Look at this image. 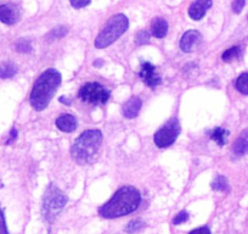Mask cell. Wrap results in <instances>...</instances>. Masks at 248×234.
I'll use <instances>...</instances> for the list:
<instances>
[{
  "instance_id": "7402d4cb",
  "label": "cell",
  "mask_w": 248,
  "mask_h": 234,
  "mask_svg": "<svg viewBox=\"0 0 248 234\" xmlns=\"http://www.w3.org/2000/svg\"><path fill=\"white\" fill-rule=\"evenodd\" d=\"M67 28L60 26V27L54 28V30L47 34V38H49V39H60V38L65 37V35L67 34Z\"/></svg>"
},
{
  "instance_id": "d4e9b609",
  "label": "cell",
  "mask_w": 248,
  "mask_h": 234,
  "mask_svg": "<svg viewBox=\"0 0 248 234\" xmlns=\"http://www.w3.org/2000/svg\"><path fill=\"white\" fill-rule=\"evenodd\" d=\"M187 219H189V214H187L186 211H181V212H179L175 217H174L173 224H181V223H184V222L187 221Z\"/></svg>"
},
{
  "instance_id": "30bf717a",
  "label": "cell",
  "mask_w": 248,
  "mask_h": 234,
  "mask_svg": "<svg viewBox=\"0 0 248 234\" xmlns=\"http://www.w3.org/2000/svg\"><path fill=\"white\" fill-rule=\"evenodd\" d=\"M212 5H213L212 0H195L189 8V16L195 21L202 20Z\"/></svg>"
},
{
  "instance_id": "8992f818",
  "label": "cell",
  "mask_w": 248,
  "mask_h": 234,
  "mask_svg": "<svg viewBox=\"0 0 248 234\" xmlns=\"http://www.w3.org/2000/svg\"><path fill=\"white\" fill-rule=\"evenodd\" d=\"M79 98L83 101L92 105L106 104L109 99V92L96 82L87 83L79 90Z\"/></svg>"
},
{
  "instance_id": "1f68e13d",
  "label": "cell",
  "mask_w": 248,
  "mask_h": 234,
  "mask_svg": "<svg viewBox=\"0 0 248 234\" xmlns=\"http://www.w3.org/2000/svg\"><path fill=\"white\" fill-rule=\"evenodd\" d=\"M102 64H104V63H102V60H97V61H94V66H95V67H100V66H101Z\"/></svg>"
},
{
  "instance_id": "8fae6325",
  "label": "cell",
  "mask_w": 248,
  "mask_h": 234,
  "mask_svg": "<svg viewBox=\"0 0 248 234\" xmlns=\"http://www.w3.org/2000/svg\"><path fill=\"white\" fill-rule=\"evenodd\" d=\"M77 126H78L77 118H76L73 115L66 114L57 117L56 127L59 128L60 131H62V132H65V133L73 132V131H76Z\"/></svg>"
},
{
  "instance_id": "ffe728a7",
  "label": "cell",
  "mask_w": 248,
  "mask_h": 234,
  "mask_svg": "<svg viewBox=\"0 0 248 234\" xmlns=\"http://www.w3.org/2000/svg\"><path fill=\"white\" fill-rule=\"evenodd\" d=\"M240 54H241V48L240 47H232V48H230V49H228L224 51L221 59H223V61H225V63H229V61L233 60V59H236V57L240 56Z\"/></svg>"
},
{
  "instance_id": "9c48e42d",
  "label": "cell",
  "mask_w": 248,
  "mask_h": 234,
  "mask_svg": "<svg viewBox=\"0 0 248 234\" xmlns=\"http://www.w3.org/2000/svg\"><path fill=\"white\" fill-rule=\"evenodd\" d=\"M201 39V33H200L199 31H187V32L184 33V35L180 39V49L185 52L194 51L197 48V45L200 44Z\"/></svg>"
},
{
  "instance_id": "7a4b0ae2",
  "label": "cell",
  "mask_w": 248,
  "mask_h": 234,
  "mask_svg": "<svg viewBox=\"0 0 248 234\" xmlns=\"http://www.w3.org/2000/svg\"><path fill=\"white\" fill-rule=\"evenodd\" d=\"M61 83V75L55 68H49L35 81L31 93V105L37 111H43L54 98Z\"/></svg>"
},
{
  "instance_id": "4fadbf2b",
  "label": "cell",
  "mask_w": 248,
  "mask_h": 234,
  "mask_svg": "<svg viewBox=\"0 0 248 234\" xmlns=\"http://www.w3.org/2000/svg\"><path fill=\"white\" fill-rule=\"evenodd\" d=\"M0 21L5 25H14L17 22V9L13 5H0Z\"/></svg>"
},
{
  "instance_id": "7c38bea8",
  "label": "cell",
  "mask_w": 248,
  "mask_h": 234,
  "mask_svg": "<svg viewBox=\"0 0 248 234\" xmlns=\"http://www.w3.org/2000/svg\"><path fill=\"white\" fill-rule=\"evenodd\" d=\"M141 99L138 97H133L123 105V115L127 118H135L141 110Z\"/></svg>"
},
{
  "instance_id": "4dcf8cb0",
  "label": "cell",
  "mask_w": 248,
  "mask_h": 234,
  "mask_svg": "<svg viewBox=\"0 0 248 234\" xmlns=\"http://www.w3.org/2000/svg\"><path fill=\"white\" fill-rule=\"evenodd\" d=\"M60 101H61L62 104H67V105H70V104H71V100L66 99L65 97H61V98H60Z\"/></svg>"
},
{
  "instance_id": "5b68a950",
  "label": "cell",
  "mask_w": 248,
  "mask_h": 234,
  "mask_svg": "<svg viewBox=\"0 0 248 234\" xmlns=\"http://www.w3.org/2000/svg\"><path fill=\"white\" fill-rule=\"evenodd\" d=\"M66 204H67V197L65 193L55 184L47 185L43 198V216L49 223H52Z\"/></svg>"
},
{
  "instance_id": "4316f807",
  "label": "cell",
  "mask_w": 248,
  "mask_h": 234,
  "mask_svg": "<svg viewBox=\"0 0 248 234\" xmlns=\"http://www.w3.org/2000/svg\"><path fill=\"white\" fill-rule=\"evenodd\" d=\"M90 1H92V0H70L71 5H72L75 9L85 8V6L89 5Z\"/></svg>"
},
{
  "instance_id": "ac0fdd59",
  "label": "cell",
  "mask_w": 248,
  "mask_h": 234,
  "mask_svg": "<svg viewBox=\"0 0 248 234\" xmlns=\"http://www.w3.org/2000/svg\"><path fill=\"white\" fill-rule=\"evenodd\" d=\"M236 89L243 95H248V73H242L236 81Z\"/></svg>"
},
{
  "instance_id": "5bb4252c",
  "label": "cell",
  "mask_w": 248,
  "mask_h": 234,
  "mask_svg": "<svg viewBox=\"0 0 248 234\" xmlns=\"http://www.w3.org/2000/svg\"><path fill=\"white\" fill-rule=\"evenodd\" d=\"M151 32L154 37L156 38H163L166 37L167 32H168V23L164 18H155L151 26Z\"/></svg>"
},
{
  "instance_id": "44dd1931",
  "label": "cell",
  "mask_w": 248,
  "mask_h": 234,
  "mask_svg": "<svg viewBox=\"0 0 248 234\" xmlns=\"http://www.w3.org/2000/svg\"><path fill=\"white\" fill-rule=\"evenodd\" d=\"M144 226L145 223L141 221V219H134V221H130L129 223H128V226L125 227V232L129 234L138 233V232H140L142 228H144Z\"/></svg>"
},
{
  "instance_id": "603a6c76",
  "label": "cell",
  "mask_w": 248,
  "mask_h": 234,
  "mask_svg": "<svg viewBox=\"0 0 248 234\" xmlns=\"http://www.w3.org/2000/svg\"><path fill=\"white\" fill-rule=\"evenodd\" d=\"M16 50L18 52H23V54H27V52L32 51V45H31V42L27 39H20L15 45Z\"/></svg>"
},
{
  "instance_id": "f1b7e54d",
  "label": "cell",
  "mask_w": 248,
  "mask_h": 234,
  "mask_svg": "<svg viewBox=\"0 0 248 234\" xmlns=\"http://www.w3.org/2000/svg\"><path fill=\"white\" fill-rule=\"evenodd\" d=\"M189 234H212L208 227H201V228H196L194 231L190 232Z\"/></svg>"
},
{
  "instance_id": "277c9868",
  "label": "cell",
  "mask_w": 248,
  "mask_h": 234,
  "mask_svg": "<svg viewBox=\"0 0 248 234\" xmlns=\"http://www.w3.org/2000/svg\"><path fill=\"white\" fill-rule=\"evenodd\" d=\"M128 27H129V21H128L127 16L123 14H117V15L112 16L104 30L99 33L95 39V47L97 49H104V48L108 47L127 32Z\"/></svg>"
},
{
  "instance_id": "9a60e30c",
  "label": "cell",
  "mask_w": 248,
  "mask_h": 234,
  "mask_svg": "<svg viewBox=\"0 0 248 234\" xmlns=\"http://www.w3.org/2000/svg\"><path fill=\"white\" fill-rule=\"evenodd\" d=\"M228 135H229V131L218 127V128H214V130L211 132V139H213L214 142H217V144L223 147V145L226 143V138H228Z\"/></svg>"
},
{
  "instance_id": "52a82bcc",
  "label": "cell",
  "mask_w": 248,
  "mask_h": 234,
  "mask_svg": "<svg viewBox=\"0 0 248 234\" xmlns=\"http://www.w3.org/2000/svg\"><path fill=\"white\" fill-rule=\"evenodd\" d=\"M180 133V125L176 118H171L155 134V144L158 148H168L173 144Z\"/></svg>"
},
{
  "instance_id": "f546056e",
  "label": "cell",
  "mask_w": 248,
  "mask_h": 234,
  "mask_svg": "<svg viewBox=\"0 0 248 234\" xmlns=\"http://www.w3.org/2000/svg\"><path fill=\"white\" fill-rule=\"evenodd\" d=\"M16 138H17V131H16L15 128H14V130L11 131V133H10V139L8 140V144H10V143H13L14 140L16 139Z\"/></svg>"
},
{
  "instance_id": "e0dca14e",
  "label": "cell",
  "mask_w": 248,
  "mask_h": 234,
  "mask_svg": "<svg viewBox=\"0 0 248 234\" xmlns=\"http://www.w3.org/2000/svg\"><path fill=\"white\" fill-rule=\"evenodd\" d=\"M232 151L236 156H242L248 151V140L246 138H238L235 143H233Z\"/></svg>"
},
{
  "instance_id": "83f0119b",
  "label": "cell",
  "mask_w": 248,
  "mask_h": 234,
  "mask_svg": "<svg viewBox=\"0 0 248 234\" xmlns=\"http://www.w3.org/2000/svg\"><path fill=\"white\" fill-rule=\"evenodd\" d=\"M0 234H9L8 227H6L5 217H4V214L1 210H0Z\"/></svg>"
},
{
  "instance_id": "cb8c5ba5",
  "label": "cell",
  "mask_w": 248,
  "mask_h": 234,
  "mask_svg": "<svg viewBox=\"0 0 248 234\" xmlns=\"http://www.w3.org/2000/svg\"><path fill=\"white\" fill-rule=\"evenodd\" d=\"M150 42V33L147 31H140L135 35V43L138 45H144Z\"/></svg>"
},
{
  "instance_id": "6da1fadb",
  "label": "cell",
  "mask_w": 248,
  "mask_h": 234,
  "mask_svg": "<svg viewBox=\"0 0 248 234\" xmlns=\"http://www.w3.org/2000/svg\"><path fill=\"white\" fill-rule=\"evenodd\" d=\"M141 195L134 187H123L114 193L113 197L104 206L100 207L99 214L105 218H118L125 216L139 207Z\"/></svg>"
},
{
  "instance_id": "2e32d148",
  "label": "cell",
  "mask_w": 248,
  "mask_h": 234,
  "mask_svg": "<svg viewBox=\"0 0 248 234\" xmlns=\"http://www.w3.org/2000/svg\"><path fill=\"white\" fill-rule=\"evenodd\" d=\"M17 72V67L13 63H4L0 65V78H11Z\"/></svg>"
},
{
  "instance_id": "d6986e66",
  "label": "cell",
  "mask_w": 248,
  "mask_h": 234,
  "mask_svg": "<svg viewBox=\"0 0 248 234\" xmlns=\"http://www.w3.org/2000/svg\"><path fill=\"white\" fill-rule=\"evenodd\" d=\"M212 188L214 190H218V192H226L229 190V183L224 176H218L216 180L212 182Z\"/></svg>"
},
{
  "instance_id": "3957f363",
  "label": "cell",
  "mask_w": 248,
  "mask_h": 234,
  "mask_svg": "<svg viewBox=\"0 0 248 234\" xmlns=\"http://www.w3.org/2000/svg\"><path fill=\"white\" fill-rule=\"evenodd\" d=\"M102 143V133L99 130H89L79 135L71 148V155L78 164L93 161Z\"/></svg>"
},
{
  "instance_id": "ba28073f",
  "label": "cell",
  "mask_w": 248,
  "mask_h": 234,
  "mask_svg": "<svg viewBox=\"0 0 248 234\" xmlns=\"http://www.w3.org/2000/svg\"><path fill=\"white\" fill-rule=\"evenodd\" d=\"M140 77L141 80L146 83L149 87L155 88L157 85L161 84L162 80L156 72V67L150 63H142L141 64V70H140Z\"/></svg>"
},
{
  "instance_id": "484cf974",
  "label": "cell",
  "mask_w": 248,
  "mask_h": 234,
  "mask_svg": "<svg viewBox=\"0 0 248 234\" xmlns=\"http://www.w3.org/2000/svg\"><path fill=\"white\" fill-rule=\"evenodd\" d=\"M246 5V0H233L232 10L235 14H240Z\"/></svg>"
}]
</instances>
